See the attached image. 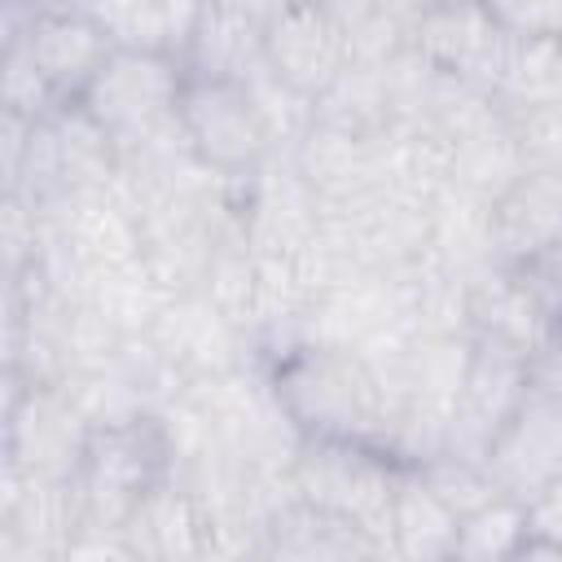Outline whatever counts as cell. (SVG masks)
I'll return each mask as SVG.
<instances>
[{"label": "cell", "instance_id": "1", "mask_svg": "<svg viewBox=\"0 0 562 562\" xmlns=\"http://www.w3.org/2000/svg\"><path fill=\"white\" fill-rule=\"evenodd\" d=\"M272 382L307 439H347L369 448H391L395 404L373 369L356 351L294 347L272 364Z\"/></svg>", "mask_w": 562, "mask_h": 562}, {"label": "cell", "instance_id": "2", "mask_svg": "<svg viewBox=\"0 0 562 562\" xmlns=\"http://www.w3.org/2000/svg\"><path fill=\"white\" fill-rule=\"evenodd\" d=\"M184 395H189L193 413L202 417L206 439L220 452H228L255 470H272V474L294 470V457L303 452L307 435L290 417V408L272 382V369L250 364V369H237L224 378L189 382Z\"/></svg>", "mask_w": 562, "mask_h": 562}, {"label": "cell", "instance_id": "3", "mask_svg": "<svg viewBox=\"0 0 562 562\" xmlns=\"http://www.w3.org/2000/svg\"><path fill=\"white\" fill-rule=\"evenodd\" d=\"M400 470L404 465H395V457L382 448L347 443V439H307L303 452L294 457L290 483L303 505L338 514L386 544Z\"/></svg>", "mask_w": 562, "mask_h": 562}, {"label": "cell", "instance_id": "4", "mask_svg": "<svg viewBox=\"0 0 562 562\" xmlns=\"http://www.w3.org/2000/svg\"><path fill=\"white\" fill-rule=\"evenodd\" d=\"M184 83H189V75L180 61L114 48L110 61L97 70V79L83 88L79 105L123 154V149L180 123Z\"/></svg>", "mask_w": 562, "mask_h": 562}, {"label": "cell", "instance_id": "5", "mask_svg": "<svg viewBox=\"0 0 562 562\" xmlns=\"http://www.w3.org/2000/svg\"><path fill=\"white\" fill-rule=\"evenodd\" d=\"M92 426L66 386H31L4 373V465L26 479L75 483L92 443Z\"/></svg>", "mask_w": 562, "mask_h": 562}, {"label": "cell", "instance_id": "6", "mask_svg": "<svg viewBox=\"0 0 562 562\" xmlns=\"http://www.w3.org/2000/svg\"><path fill=\"white\" fill-rule=\"evenodd\" d=\"M119 171L114 140L92 123V114L79 101H61L31 127L22 176L9 193L26 198L31 206H53L79 189H92Z\"/></svg>", "mask_w": 562, "mask_h": 562}, {"label": "cell", "instance_id": "7", "mask_svg": "<svg viewBox=\"0 0 562 562\" xmlns=\"http://www.w3.org/2000/svg\"><path fill=\"white\" fill-rule=\"evenodd\" d=\"M167 474H171V457H167L158 422L97 430L88 443L83 470L75 479L79 501H83V522L127 527V518Z\"/></svg>", "mask_w": 562, "mask_h": 562}, {"label": "cell", "instance_id": "8", "mask_svg": "<svg viewBox=\"0 0 562 562\" xmlns=\"http://www.w3.org/2000/svg\"><path fill=\"white\" fill-rule=\"evenodd\" d=\"M180 123L193 154L224 180H250L277 149L246 92V83L189 79L180 97Z\"/></svg>", "mask_w": 562, "mask_h": 562}, {"label": "cell", "instance_id": "9", "mask_svg": "<svg viewBox=\"0 0 562 562\" xmlns=\"http://www.w3.org/2000/svg\"><path fill=\"white\" fill-rule=\"evenodd\" d=\"M527 378H531V360L527 356H518V351H509L501 342L474 338L470 373H465L461 400L452 408L443 452L487 465L492 443L501 439V430L509 426V417L518 413V404L527 395Z\"/></svg>", "mask_w": 562, "mask_h": 562}, {"label": "cell", "instance_id": "10", "mask_svg": "<svg viewBox=\"0 0 562 562\" xmlns=\"http://www.w3.org/2000/svg\"><path fill=\"white\" fill-rule=\"evenodd\" d=\"M83 527L75 483L26 479L4 465L0 474V562H61Z\"/></svg>", "mask_w": 562, "mask_h": 562}, {"label": "cell", "instance_id": "11", "mask_svg": "<svg viewBox=\"0 0 562 562\" xmlns=\"http://www.w3.org/2000/svg\"><path fill=\"white\" fill-rule=\"evenodd\" d=\"M149 342L176 369V378L184 386L189 382H206V378H224V373H237V369H250V364H263L255 338L241 325H233L202 294H180L162 312V321L154 325Z\"/></svg>", "mask_w": 562, "mask_h": 562}, {"label": "cell", "instance_id": "12", "mask_svg": "<svg viewBox=\"0 0 562 562\" xmlns=\"http://www.w3.org/2000/svg\"><path fill=\"white\" fill-rule=\"evenodd\" d=\"M487 474L496 492L518 505H531L562 479V395L536 391L527 382L518 413L487 452Z\"/></svg>", "mask_w": 562, "mask_h": 562}, {"label": "cell", "instance_id": "13", "mask_svg": "<svg viewBox=\"0 0 562 562\" xmlns=\"http://www.w3.org/2000/svg\"><path fill=\"white\" fill-rule=\"evenodd\" d=\"M263 61L281 83L316 101L351 66V48L334 4H272Z\"/></svg>", "mask_w": 562, "mask_h": 562}, {"label": "cell", "instance_id": "14", "mask_svg": "<svg viewBox=\"0 0 562 562\" xmlns=\"http://www.w3.org/2000/svg\"><path fill=\"white\" fill-rule=\"evenodd\" d=\"M321 224V198L303 180L290 154H272L250 180H241V228L259 259L299 255Z\"/></svg>", "mask_w": 562, "mask_h": 562}, {"label": "cell", "instance_id": "15", "mask_svg": "<svg viewBox=\"0 0 562 562\" xmlns=\"http://www.w3.org/2000/svg\"><path fill=\"white\" fill-rule=\"evenodd\" d=\"M413 48H422L439 70L461 75L496 97L509 31L496 22L492 4H422Z\"/></svg>", "mask_w": 562, "mask_h": 562}, {"label": "cell", "instance_id": "16", "mask_svg": "<svg viewBox=\"0 0 562 562\" xmlns=\"http://www.w3.org/2000/svg\"><path fill=\"white\" fill-rule=\"evenodd\" d=\"M40 75L61 101H79L83 88L97 79V70L110 61L114 44L105 40L101 22L88 13V4H40L31 31L22 35Z\"/></svg>", "mask_w": 562, "mask_h": 562}, {"label": "cell", "instance_id": "17", "mask_svg": "<svg viewBox=\"0 0 562 562\" xmlns=\"http://www.w3.org/2000/svg\"><path fill=\"white\" fill-rule=\"evenodd\" d=\"M470 334L531 360L558 338V321L540 303L522 268L492 263L470 281Z\"/></svg>", "mask_w": 562, "mask_h": 562}, {"label": "cell", "instance_id": "18", "mask_svg": "<svg viewBox=\"0 0 562 562\" xmlns=\"http://www.w3.org/2000/svg\"><path fill=\"white\" fill-rule=\"evenodd\" d=\"M268 18H272V4H246V0L202 4L189 53H184V75L246 83L263 66Z\"/></svg>", "mask_w": 562, "mask_h": 562}, {"label": "cell", "instance_id": "19", "mask_svg": "<svg viewBox=\"0 0 562 562\" xmlns=\"http://www.w3.org/2000/svg\"><path fill=\"white\" fill-rule=\"evenodd\" d=\"M492 246L496 263L527 268L544 250L562 246V171L531 167L514 189L492 202Z\"/></svg>", "mask_w": 562, "mask_h": 562}, {"label": "cell", "instance_id": "20", "mask_svg": "<svg viewBox=\"0 0 562 562\" xmlns=\"http://www.w3.org/2000/svg\"><path fill=\"white\" fill-rule=\"evenodd\" d=\"M263 562H386V544L316 505H285L263 540Z\"/></svg>", "mask_w": 562, "mask_h": 562}, {"label": "cell", "instance_id": "21", "mask_svg": "<svg viewBox=\"0 0 562 562\" xmlns=\"http://www.w3.org/2000/svg\"><path fill=\"white\" fill-rule=\"evenodd\" d=\"M127 536L136 540L145 562H206L211 558V522L202 505L189 496V487L171 474L127 518Z\"/></svg>", "mask_w": 562, "mask_h": 562}, {"label": "cell", "instance_id": "22", "mask_svg": "<svg viewBox=\"0 0 562 562\" xmlns=\"http://www.w3.org/2000/svg\"><path fill=\"white\" fill-rule=\"evenodd\" d=\"M321 206H338L378 189V136H351L325 123H312L303 145L290 154Z\"/></svg>", "mask_w": 562, "mask_h": 562}, {"label": "cell", "instance_id": "23", "mask_svg": "<svg viewBox=\"0 0 562 562\" xmlns=\"http://www.w3.org/2000/svg\"><path fill=\"white\" fill-rule=\"evenodd\" d=\"M88 13L101 22L105 40L119 53H149V57H171L184 66L193 26L202 4L189 0H97Z\"/></svg>", "mask_w": 562, "mask_h": 562}, {"label": "cell", "instance_id": "24", "mask_svg": "<svg viewBox=\"0 0 562 562\" xmlns=\"http://www.w3.org/2000/svg\"><path fill=\"white\" fill-rule=\"evenodd\" d=\"M422 259L439 272L465 277L474 281L483 268L496 263V246H492V206L457 193L452 184L435 198L430 206V228H426V250Z\"/></svg>", "mask_w": 562, "mask_h": 562}, {"label": "cell", "instance_id": "25", "mask_svg": "<svg viewBox=\"0 0 562 562\" xmlns=\"http://www.w3.org/2000/svg\"><path fill=\"white\" fill-rule=\"evenodd\" d=\"M461 518L426 487L417 470H400L386 553L400 562H457Z\"/></svg>", "mask_w": 562, "mask_h": 562}, {"label": "cell", "instance_id": "26", "mask_svg": "<svg viewBox=\"0 0 562 562\" xmlns=\"http://www.w3.org/2000/svg\"><path fill=\"white\" fill-rule=\"evenodd\" d=\"M180 294L158 277V268L140 255L123 268L101 272L88 290H83V307H92L114 334L123 338H149L154 325L162 321V312L176 303Z\"/></svg>", "mask_w": 562, "mask_h": 562}, {"label": "cell", "instance_id": "27", "mask_svg": "<svg viewBox=\"0 0 562 562\" xmlns=\"http://www.w3.org/2000/svg\"><path fill=\"white\" fill-rule=\"evenodd\" d=\"M527 158L522 145L509 127V114H496L492 123L465 132L461 140H452V167H448V184L457 193H470L479 202H496L505 189H514L527 176Z\"/></svg>", "mask_w": 562, "mask_h": 562}, {"label": "cell", "instance_id": "28", "mask_svg": "<svg viewBox=\"0 0 562 562\" xmlns=\"http://www.w3.org/2000/svg\"><path fill=\"white\" fill-rule=\"evenodd\" d=\"M338 22H342V35H347V48H351V66L364 61H391L395 53H404L413 44V26H417V13L422 4H382V0H338L334 4Z\"/></svg>", "mask_w": 562, "mask_h": 562}, {"label": "cell", "instance_id": "29", "mask_svg": "<svg viewBox=\"0 0 562 562\" xmlns=\"http://www.w3.org/2000/svg\"><path fill=\"white\" fill-rule=\"evenodd\" d=\"M531 540V514L527 505L496 496L492 505L461 518L457 536V562H509Z\"/></svg>", "mask_w": 562, "mask_h": 562}, {"label": "cell", "instance_id": "30", "mask_svg": "<svg viewBox=\"0 0 562 562\" xmlns=\"http://www.w3.org/2000/svg\"><path fill=\"white\" fill-rule=\"evenodd\" d=\"M0 101H4L9 114H22V119H44L48 110L61 105V97L40 75L22 35L0 40Z\"/></svg>", "mask_w": 562, "mask_h": 562}, {"label": "cell", "instance_id": "31", "mask_svg": "<svg viewBox=\"0 0 562 562\" xmlns=\"http://www.w3.org/2000/svg\"><path fill=\"white\" fill-rule=\"evenodd\" d=\"M417 474L426 479V487H430L457 518H470L474 509H483V505H492V501L501 496L496 483H492V474H487V465L465 461V457H452V452L430 457L426 465H417Z\"/></svg>", "mask_w": 562, "mask_h": 562}, {"label": "cell", "instance_id": "32", "mask_svg": "<svg viewBox=\"0 0 562 562\" xmlns=\"http://www.w3.org/2000/svg\"><path fill=\"white\" fill-rule=\"evenodd\" d=\"M509 127L522 145L527 167H558L562 171V92L522 110H505Z\"/></svg>", "mask_w": 562, "mask_h": 562}, {"label": "cell", "instance_id": "33", "mask_svg": "<svg viewBox=\"0 0 562 562\" xmlns=\"http://www.w3.org/2000/svg\"><path fill=\"white\" fill-rule=\"evenodd\" d=\"M61 562H145L127 527H105V522H83L66 549Z\"/></svg>", "mask_w": 562, "mask_h": 562}, {"label": "cell", "instance_id": "34", "mask_svg": "<svg viewBox=\"0 0 562 562\" xmlns=\"http://www.w3.org/2000/svg\"><path fill=\"white\" fill-rule=\"evenodd\" d=\"M31 127H35V119H22V114L0 110V176H4V193H9V189L18 184V176H22L26 145H31Z\"/></svg>", "mask_w": 562, "mask_h": 562}, {"label": "cell", "instance_id": "35", "mask_svg": "<svg viewBox=\"0 0 562 562\" xmlns=\"http://www.w3.org/2000/svg\"><path fill=\"white\" fill-rule=\"evenodd\" d=\"M522 277L531 281V290L540 294V303L553 312V321L562 325V246H553V250H544L540 259H531L527 268H522Z\"/></svg>", "mask_w": 562, "mask_h": 562}, {"label": "cell", "instance_id": "36", "mask_svg": "<svg viewBox=\"0 0 562 562\" xmlns=\"http://www.w3.org/2000/svg\"><path fill=\"white\" fill-rule=\"evenodd\" d=\"M509 562H562V544H553V540H540V536H531Z\"/></svg>", "mask_w": 562, "mask_h": 562}, {"label": "cell", "instance_id": "37", "mask_svg": "<svg viewBox=\"0 0 562 562\" xmlns=\"http://www.w3.org/2000/svg\"><path fill=\"white\" fill-rule=\"evenodd\" d=\"M558 338H562V325H558Z\"/></svg>", "mask_w": 562, "mask_h": 562}]
</instances>
